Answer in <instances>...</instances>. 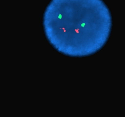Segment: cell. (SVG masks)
Here are the masks:
<instances>
[{"mask_svg":"<svg viewBox=\"0 0 125 117\" xmlns=\"http://www.w3.org/2000/svg\"><path fill=\"white\" fill-rule=\"evenodd\" d=\"M43 22L49 40L58 49L91 53L105 45L112 25L102 0H52Z\"/></svg>","mask_w":125,"mask_h":117,"instance_id":"cell-1","label":"cell"}]
</instances>
